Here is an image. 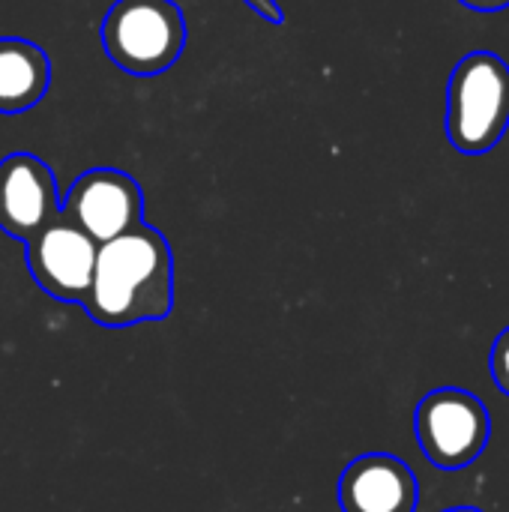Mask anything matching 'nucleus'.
<instances>
[{"mask_svg": "<svg viewBox=\"0 0 509 512\" xmlns=\"http://www.w3.org/2000/svg\"><path fill=\"white\" fill-rule=\"evenodd\" d=\"M459 3L477 12H501L509 6V0H459Z\"/></svg>", "mask_w": 509, "mask_h": 512, "instance_id": "f8f14e48", "label": "nucleus"}, {"mask_svg": "<svg viewBox=\"0 0 509 512\" xmlns=\"http://www.w3.org/2000/svg\"><path fill=\"white\" fill-rule=\"evenodd\" d=\"M54 216H60L54 171L33 153L6 156L0 162V231L27 243Z\"/></svg>", "mask_w": 509, "mask_h": 512, "instance_id": "0eeeda50", "label": "nucleus"}, {"mask_svg": "<svg viewBox=\"0 0 509 512\" xmlns=\"http://www.w3.org/2000/svg\"><path fill=\"white\" fill-rule=\"evenodd\" d=\"M255 15H261L264 21H270V24H282L285 21V12H282V6L276 3V0H243Z\"/></svg>", "mask_w": 509, "mask_h": 512, "instance_id": "9b49d317", "label": "nucleus"}, {"mask_svg": "<svg viewBox=\"0 0 509 512\" xmlns=\"http://www.w3.org/2000/svg\"><path fill=\"white\" fill-rule=\"evenodd\" d=\"M489 372H492V381L501 387V393L509 396V327L495 339V345H492Z\"/></svg>", "mask_w": 509, "mask_h": 512, "instance_id": "9d476101", "label": "nucleus"}, {"mask_svg": "<svg viewBox=\"0 0 509 512\" xmlns=\"http://www.w3.org/2000/svg\"><path fill=\"white\" fill-rule=\"evenodd\" d=\"M414 432L423 456L438 471H462L483 456L492 435V417L474 393L438 387L420 399Z\"/></svg>", "mask_w": 509, "mask_h": 512, "instance_id": "20e7f679", "label": "nucleus"}, {"mask_svg": "<svg viewBox=\"0 0 509 512\" xmlns=\"http://www.w3.org/2000/svg\"><path fill=\"white\" fill-rule=\"evenodd\" d=\"M51 84L48 54L21 36H0V114H21L42 102Z\"/></svg>", "mask_w": 509, "mask_h": 512, "instance_id": "1a4fd4ad", "label": "nucleus"}, {"mask_svg": "<svg viewBox=\"0 0 509 512\" xmlns=\"http://www.w3.org/2000/svg\"><path fill=\"white\" fill-rule=\"evenodd\" d=\"M102 48L126 75H162L186 48V18L174 0H117L102 18Z\"/></svg>", "mask_w": 509, "mask_h": 512, "instance_id": "7ed1b4c3", "label": "nucleus"}, {"mask_svg": "<svg viewBox=\"0 0 509 512\" xmlns=\"http://www.w3.org/2000/svg\"><path fill=\"white\" fill-rule=\"evenodd\" d=\"M417 501L414 471L390 453H366L339 477L342 512H414Z\"/></svg>", "mask_w": 509, "mask_h": 512, "instance_id": "6e6552de", "label": "nucleus"}, {"mask_svg": "<svg viewBox=\"0 0 509 512\" xmlns=\"http://www.w3.org/2000/svg\"><path fill=\"white\" fill-rule=\"evenodd\" d=\"M141 186L117 168L84 171L60 201V216L78 225L99 246L138 228L144 219Z\"/></svg>", "mask_w": 509, "mask_h": 512, "instance_id": "423d86ee", "label": "nucleus"}, {"mask_svg": "<svg viewBox=\"0 0 509 512\" xmlns=\"http://www.w3.org/2000/svg\"><path fill=\"white\" fill-rule=\"evenodd\" d=\"M444 512H483V510H477V507H453V510H444Z\"/></svg>", "mask_w": 509, "mask_h": 512, "instance_id": "ddd939ff", "label": "nucleus"}, {"mask_svg": "<svg viewBox=\"0 0 509 512\" xmlns=\"http://www.w3.org/2000/svg\"><path fill=\"white\" fill-rule=\"evenodd\" d=\"M84 309L102 327H135L168 318L174 309V255L168 240L141 222L102 243Z\"/></svg>", "mask_w": 509, "mask_h": 512, "instance_id": "f257e3e1", "label": "nucleus"}, {"mask_svg": "<svg viewBox=\"0 0 509 512\" xmlns=\"http://www.w3.org/2000/svg\"><path fill=\"white\" fill-rule=\"evenodd\" d=\"M444 129L465 156L495 150L509 129V63L495 51L465 54L447 84Z\"/></svg>", "mask_w": 509, "mask_h": 512, "instance_id": "f03ea898", "label": "nucleus"}, {"mask_svg": "<svg viewBox=\"0 0 509 512\" xmlns=\"http://www.w3.org/2000/svg\"><path fill=\"white\" fill-rule=\"evenodd\" d=\"M96 252L99 243L63 216H54L24 243V261L33 282L48 297L78 306H84L90 297Z\"/></svg>", "mask_w": 509, "mask_h": 512, "instance_id": "39448f33", "label": "nucleus"}]
</instances>
